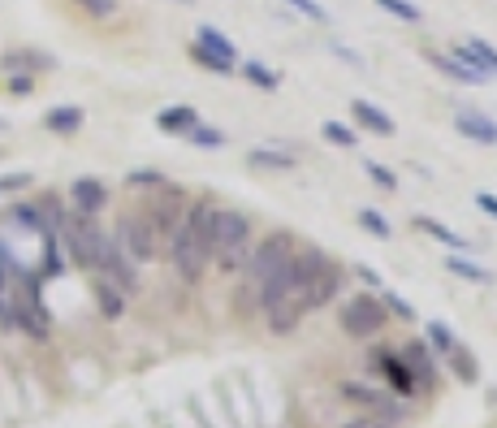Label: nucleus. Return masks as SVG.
Here are the masks:
<instances>
[{
  "mask_svg": "<svg viewBox=\"0 0 497 428\" xmlns=\"http://www.w3.org/2000/svg\"><path fill=\"white\" fill-rule=\"evenodd\" d=\"M212 221H217V203H186L177 229L169 234V255H174V269L182 281L203 278V269L212 260Z\"/></svg>",
  "mask_w": 497,
  "mask_h": 428,
  "instance_id": "obj_1",
  "label": "nucleus"
},
{
  "mask_svg": "<svg viewBox=\"0 0 497 428\" xmlns=\"http://www.w3.org/2000/svg\"><path fill=\"white\" fill-rule=\"evenodd\" d=\"M251 255V217L238 208H217V221H212V260L221 264L225 273H238L247 269Z\"/></svg>",
  "mask_w": 497,
  "mask_h": 428,
  "instance_id": "obj_2",
  "label": "nucleus"
},
{
  "mask_svg": "<svg viewBox=\"0 0 497 428\" xmlns=\"http://www.w3.org/2000/svg\"><path fill=\"white\" fill-rule=\"evenodd\" d=\"M61 247L70 252V260H74L78 269H87V273H96L99 264V247H104V229L96 226V217H78V212H70L65 217V226H61Z\"/></svg>",
  "mask_w": 497,
  "mask_h": 428,
  "instance_id": "obj_3",
  "label": "nucleus"
},
{
  "mask_svg": "<svg viewBox=\"0 0 497 428\" xmlns=\"http://www.w3.org/2000/svg\"><path fill=\"white\" fill-rule=\"evenodd\" d=\"M295 255V234H286V229H277L269 234L264 243H255L247 255V281L251 290H260V286H269V281L286 269V260Z\"/></svg>",
  "mask_w": 497,
  "mask_h": 428,
  "instance_id": "obj_4",
  "label": "nucleus"
},
{
  "mask_svg": "<svg viewBox=\"0 0 497 428\" xmlns=\"http://www.w3.org/2000/svg\"><path fill=\"white\" fill-rule=\"evenodd\" d=\"M117 243H122V252L134 260V264H148L160 255V234L151 229V221L143 212H125L122 221H117V234H113Z\"/></svg>",
  "mask_w": 497,
  "mask_h": 428,
  "instance_id": "obj_5",
  "label": "nucleus"
},
{
  "mask_svg": "<svg viewBox=\"0 0 497 428\" xmlns=\"http://www.w3.org/2000/svg\"><path fill=\"white\" fill-rule=\"evenodd\" d=\"M385 316H390L385 303L359 295V299H350L347 307H342V329H347L350 338H373V333H381Z\"/></svg>",
  "mask_w": 497,
  "mask_h": 428,
  "instance_id": "obj_6",
  "label": "nucleus"
},
{
  "mask_svg": "<svg viewBox=\"0 0 497 428\" xmlns=\"http://www.w3.org/2000/svg\"><path fill=\"white\" fill-rule=\"evenodd\" d=\"M342 290V269L333 264V260H324L321 269L312 273V278L303 281V290H298V303H303V312H316V307H324V303L333 299Z\"/></svg>",
  "mask_w": 497,
  "mask_h": 428,
  "instance_id": "obj_7",
  "label": "nucleus"
},
{
  "mask_svg": "<svg viewBox=\"0 0 497 428\" xmlns=\"http://www.w3.org/2000/svg\"><path fill=\"white\" fill-rule=\"evenodd\" d=\"M104 208H108V186L99 177H74V186H70V212L99 217Z\"/></svg>",
  "mask_w": 497,
  "mask_h": 428,
  "instance_id": "obj_8",
  "label": "nucleus"
},
{
  "mask_svg": "<svg viewBox=\"0 0 497 428\" xmlns=\"http://www.w3.org/2000/svg\"><path fill=\"white\" fill-rule=\"evenodd\" d=\"M160 191H165V186H160ZM182 212H186V208H182V200H177L174 191L156 195V200H151L148 208H143V217L151 221V229H156L160 238H169V234H174V229H177V221H182Z\"/></svg>",
  "mask_w": 497,
  "mask_h": 428,
  "instance_id": "obj_9",
  "label": "nucleus"
},
{
  "mask_svg": "<svg viewBox=\"0 0 497 428\" xmlns=\"http://www.w3.org/2000/svg\"><path fill=\"white\" fill-rule=\"evenodd\" d=\"M52 65H56V61L39 48H9L4 56H0V70H4V74H26L30 78V74H48Z\"/></svg>",
  "mask_w": 497,
  "mask_h": 428,
  "instance_id": "obj_10",
  "label": "nucleus"
},
{
  "mask_svg": "<svg viewBox=\"0 0 497 428\" xmlns=\"http://www.w3.org/2000/svg\"><path fill=\"white\" fill-rule=\"evenodd\" d=\"M454 126L463 130L467 139H476V143L497 148V122L489 113H480V108H458V113H454Z\"/></svg>",
  "mask_w": 497,
  "mask_h": 428,
  "instance_id": "obj_11",
  "label": "nucleus"
},
{
  "mask_svg": "<svg viewBox=\"0 0 497 428\" xmlns=\"http://www.w3.org/2000/svg\"><path fill=\"white\" fill-rule=\"evenodd\" d=\"M247 165L251 169H269V174H290V169L298 165V156L295 151H286V148H251Z\"/></svg>",
  "mask_w": 497,
  "mask_h": 428,
  "instance_id": "obj_12",
  "label": "nucleus"
},
{
  "mask_svg": "<svg viewBox=\"0 0 497 428\" xmlns=\"http://www.w3.org/2000/svg\"><path fill=\"white\" fill-rule=\"evenodd\" d=\"M350 117L359 122L364 130H373V134H394V117L381 108V104H373V100H355L350 104Z\"/></svg>",
  "mask_w": 497,
  "mask_h": 428,
  "instance_id": "obj_13",
  "label": "nucleus"
},
{
  "mask_svg": "<svg viewBox=\"0 0 497 428\" xmlns=\"http://www.w3.org/2000/svg\"><path fill=\"white\" fill-rule=\"evenodd\" d=\"M82 122H87V113H82L78 104H56V108L44 113V126H48L52 134H61V139H65V134H78Z\"/></svg>",
  "mask_w": 497,
  "mask_h": 428,
  "instance_id": "obj_14",
  "label": "nucleus"
},
{
  "mask_svg": "<svg viewBox=\"0 0 497 428\" xmlns=\"http://www.w3.org/2000/svg\"><path fill=\"white\" fill-rule=\"evenodd\" d=\"M398 359L411 368V377H416V385H433V359H428V347H420V342H407L402 351H398Z\"/></svg>",
  "mask_w": 497,
  "mask_h": 428,
  "instance_id": "obj_15",
  "label": "nucleus"
},
{
  "mask_svg": "<svg viewBox=\"0 0 497 428\" xmlns=\"http://www.w3.org/2000/svg\"><path fill=\"white\" fill-rule=\"evenodd\" d=\"M381 372H385V381H390L394 394H402V398L416 394V377H411V368H407L398 355H385V359H381Z\"/></svg>",
  "mask_w": 497,
  "mask_h": 428,
  "instance_id": "obj_16",
  "label": "nucleus"
},
{
  "mask_svg": "<svg viewBox=\"0 0 497 428\" xmlns=\"http://www.w3.org/2000/svg\"><path fill=\"white\" fill-rule=\"evenodd\" d=\"M195 122H199L195 104H174V108H165V113L156 117V126L165 130V134H186Z\"/></svg>",
  "mask_w": 497,
  "mask_h": 428,
  "instance_id": "obj_17",
  "label": "nucleus"
},
{
  "mask_svg": "<svg viewBox=\"0 0 497 428\" xmlns=\"http://www.w3.org/2000/svg\"><path fill=\"white\" fill-rule=\"evenodd\" d=\"M416 229H424L428 238H437V243H446V247H454V252H467L472 243L458 234V229H450L446 221H433V217H416Z\"/></svg>",
  "mask_w": 497,
  "mask_h": 428,
  "instance_id": "obj_18",
  "label": "nucleus"
},
{
  "mask_svg": "<svg viewBox=\"0 0 497 428\" xmlns=\"http://www.w3.org/2000/svg\"><path fill=\"white\" fill-rule=\"evenodd\" d=\"M195 44L208 52H217V56H229V61H238V48H234V39L229 35H221L217 26H199L195 30Z\"/></svg>",
  "mask_w": 497,
  "mask_h": 428,
  "instance_id": "obj_19",
  "label": "nucleus"
},
{
  "mask_svg": "<svg viewBox=\"0 0 497 428\" xmlns=\"http://www.w3.org/2000/svg\"><path fill=\"white\" fill-rule=\"evenodd\" d=\"M9 221L44 238V212H39V203H9Z\"/></svg>",
  "mask_w": 497,
  "mask_h": 428,
  "instance_id": "obj_20",
  "label": "nucleus"
},
{
  "mask_svg": "<svg viewBox=\"0 0 497 428\" xmlns=\"http://www.w3.org/2000/svg\"><path fill=\"white\" fill-rule=\"evenodd\" d=\"M433 65H437V70H446V74L454 78V82H472V87H480V82H489V78L472 74V70H467V65H463L458 56H446V52H433Z\"/></svg>",
  "mask_w": 497,
  "mask_h": 428,
  "instance_id": "obj_21",
  "label": "nucleus"
},
{
  "mask_svg": "<svg viewBox=\"0 0 497 428\" xmlns=\"http://www.w3.org/2000/svg\"><path fill=\"white\" fill-rule=\"evenodd\" d=\"M191 56H195L199 65L208 70V74H238V61H229V56H217V52L199 48V44H191Z\"/></svg>",
  "mask_w": 497,
  "mask_h": 428,
  "instance_id": "obj_22",
  "label": "nucleus"
},
{
  "mask_svg": "<svg viewBox=\"0 0 497 428\" xmlns=\"http://www.w3.org/2000/svg\"><path fill=\"white\" fill-rule=\"evenodd\" d=\"M18 278H22V264L13 260L9 243L0 238V295H4V290H18Z\"/></svg>",
  "mask_w": 497,
  "mask_h": 428,
  "instance_id": "obj_23",
  "label": "nucleus"
},
{
  "mask_svg": "<svg viewBox=\"0 0 497 428\" xmlns=\"http://www.w3.org/2000/svg\"><path fill=\"white\" fill-rule=\"evenodd\" d=\"M96 295H99V312L108 316V321H117L125 312V295L117 286H108V281H96Z\"/></svg>",
  "mask_w": 497,
  "mask_h": 428,
  "instance_id": "obj_24",
  "label": "nucleus"
},
{
  "mask_svg": "<svg viewBox=\"0 0 497 428\" xmlns=\"http://www.w3.org/2000/svg\"><path fill=\"white\" fill-rule=\"evenodd\" d=\"M450 273H454V278H463V281H476V286H489V281H493L489 269H480V264L463 260V255H450Z\"/></svg>",
  "mask_w": 497,
  "mask_h": 428,
  "instance_id": "obj_25",
  "label": "nucleus"
},
{
  "mask_svg": "<svg viewBox=\"0 0 497 428\" xmlns=\"http://www.w3.org/2000/svg\"><path fill=\"white\" fill-rule=\"evenodd\" d=\"M238 74L247 78L251 87H264V91H273L277 82H281V78H277L273 70H269V65H264V61H247V65H243V70H238Z\"/></svg>",
  "mask_w": 497,
  "mask_h": 428,
  "instance_id": "obj_26",
  "label": "nucleus"
},
{
  "mask_svg": "<svg viewBox=\"0 0 497 428\" xmlns=\"http://www.w3.org/2000/svg\"><path fill=\"white\" fill-rule=\"evenodd\" d=\"M467 48H472V56L480 61V70L493 78L497 74V48H493V44H489V39H480V35H472V39H467Z\"/></svg>",
  "mask_w": 497,
  "mask_h": 428,
  "instance_id": "obj_27",
  "label": "nucleus"
},
{
  "mask_svg": "<svg viewBox=\"0 0 497 428\" xmlns=\"http://www.w3.org/2000/svg\"><path fill=\"white\" fill-rule=\"evenodd\" d=\"M450 368H454V377L458 381H467V385H472L476 377H480V364H476L472 355L463 351V347H454V351H450Z\"/></svg>",
  "mask_w": 497,
  "mask_h": 428,
  "instance_id": "obj_28",
  "label": "nucleus"
},
{
  "mask_svg": "<svg viewBox=\"0 0 497 428\" xmlns=\"http://www.w3.org/2000/svg\"><path fill=\"white\" fill-rule=\"evenodd\" d=\"M182 139H186V143H195V148H221V143H225L221 130H217V126H203V122H195V126L186 130Z\"/></svg>",
  "mask_w": 497,
  "mask_h": 428,
  "instance_id": "obj_29",
  "label": "nucleus"
},
{
  "mask_svg": "<svg viewBox=\"0 0 497 428\" xmlns=\"http://www.w3.org/2000/svg\"><path fill=\"white\" fill-rule=\"evenodd\" d=\"M74 4L87 13V18H96V22H104V18H117V9H122V0H74Z\"/></svg>",
  "mask_w": 497,
  "mask_h": 428,
  "instance_id": "obj_30",
  "label": "nucleus"
},
{
  "mask_svg": "<svg viewBox=\"0 0 497 428\" xmlns=\"http://www.w3.org/2000/svg\"><path fill=\"white\" fill-rule=\"evenodd\" d=\"M385 13H394V18H402V22H424V9L420 4H411V0H376Z\"/></svg>",
  "mask_w": 497,
  "mask_h": 428,
  "instance_id": "obj_31",
  "label": "nucleus"
},
{
  "mask_svg": "<svg viewBox=\"0 0 497 428\" xmlns=\"http://www.w3.org/2000/svg\"><path fill=\"white\" fill-rule=\"evenodd\" d=\"M359 226L368 229V234H376V238H390V234H394V226H390L376 208H359Z\"/></svg>",
  "mask_w": 497,
  "mask_h": 428,
  "instance_id": "obj_32",
  "label": "nucleus"
},
{
  "mask_svg": "<svg viewBox=\"0 0 497 428\" xmlns=\"http://www.w3.org/2000/svg\"><path fill=\"white\" fill-rule=\"evenodd\" d=\"M321 134L329 139V143H333V148H355V143H359V139H355V130L342 126V122H324Z\"/></svg>",
  "mask_w": 497,
  "mask_h": 428,
  "instance_id": "obj_33",
  "label": "nucleus"
},
{
  "mask_svg": "<svg viewBox=\"0 0 497 428\" xmlns=\"http://www.w3.org/2000/svg\"><path fill=\"white\" fill-rule=\"evenodd\" d=\"M428 342H433V351H441V355H450L454 347H458V338H454L450 325H441V321H433V325H428Z\"/></svg>",
  "mask_w": 497,
  "mask_h": 428,
  "instance_id": "obj_34",
  "label": "nucleus"
},
{
  "mask_svg": "<svg viewBox=\"0 0 497 428\" xmlns=\"http://www.w3.org/2000/svg\"><path fill=\"white\" fill-rule=\"evenodd\" d=\"M295 13H303L307 22H329V9H324L321 0H286Z\"/></svg>",
  "mask_w": 497,
  "mask_h": 428,
  "instance_id": "obj_35",
  "label": "nucleus"
},
{
  "mask_svg": "<svg viewBox=\"0 0 497 428\" xmlns=\"http://www.w3.org/2000/svg\"><path fill=\"white\" fill-rule=\"evenodd\" d=\"M364 174L373 177V182H376V186H381V191H398V177L390 174L385 165H376V160H368V165H364Z\"/></svg>",
  "mask_w": 497,
  "mask_h": 428,
  "instance_id": "obj_36",
  "label": "nucleus"
},
{
  "mask_svg": "<svg viewBox=\"0 0 497 428\" xmlns=\"http://www.w3.org/2000/svg\"><path fill=\"white\" fill-rule=\"evenodd\" d=\"M130 186H165V174H156V169H134V174H125Z\"/></svg>",
  "mask_w": 497,
  "mask_h": 428,
  "instance_id": "obj_37",
  "label": "nucleus"
},
{
  "mask_svg": "<svg viewBox=\"0 0 497 428\" xmlns=\"http://www.w3.org/2000/svg\"><path fill=\"white\" fill-rule=\"evenodd\" d=\"M385 307H390V316H402V321H416V307L402 299V295H385Z\"/></svg>",
  "mask_w": 497,
  "mask_h": 428,
  "instance_id": "obj_38",
  "label": "nucleus"
},
{
  "mask_svg": "<svg viewBox=\"0 0 497 428\" xmlns=\"http://www.w3.org/2000/svg\"><path fill=\"white\" fill-rule=\"evenodd\" d=\"M476 208H484V212H489V217L497 221V195H489V191H480V195H476Z\"/></svg>",
  "mask_w": 497,
  "mask_h": 428,
  "instance_id": "obj_39",
  "label": "nucleus"
},
{
  "mask_svg": "<svg viewBox=\"0 0 497 428\" xmlns=\"http://www.w3.org/2000/svg\"><path fill=\"white\" fill-rule=\"evenodd\" d=\"M9 91L26 96V91H30V78H26V74H9Z\"/></svg>",
  "mask_w": 497,
  "mask_h": 428,
  "instance_id": "obj_40",
  "label": "nucleus"
},
{
  "mask_svg": "<svg viewBox=\"0 0 497 428\" xmlns=\"http://www.w3.org/2000/svg\"><path fill=\"white\" fill-rule=\"evenodd\" d=\"M347 428H390L385 420H376V415H364V420H350Z\"/></svg>",
  "mask_w": 497,
  "mask_h": 428,
  "instance_id": "obj_41",
  "label": "nucleus"
},
{
  "mask_svg": "<svg viewBox=\"0 0 497 428\" xmlns=\"http://www.w3.org/2000/svg\"><path fill=\"white\" fill-rule=\"evenodd\" d=\"M359 278L368 281V286H376V281H381V273H376V269H359Z\"/></svg>",
  "mask_w": 497,
  "mask_h": 428,
  "instance_id": "obj_42",
  "label": "nucleus"
},
{
  "mask_svg": "<svg viewBox=\"0 0 497 428\" xmlns=\"http://www.w3.org/2000/svg\"><path fill=\"white\" fill-rule=\"evenodd\" d=\"M4 126H9V122H4V117H0V130H4Z\"/></svg>",
  "mask_w": 497,
  "mask_h": 428,
  "instance_id": "obj_43",
  "label": "nucleus"
},
{
  "mask_svg": "<svg viewBox=\"0 0 497 428\" xmlns=\"http://www.w3.org/2000/svg\"><path fill=\"white\" fill-rule=\"evenodd\" d=\"M177 4H191V0H177Z\"/></svg>",
  "mask_w": 497,
  "mask_h": 428,
  "instance_id": "obj_44",
  "label": "nucleus"
}]
</instances>
